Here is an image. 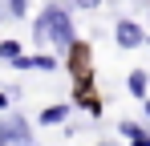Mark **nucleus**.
Instances as JSON below:
<instances>
[{
	"label": "nucleus",
	"mask_w": 150,
	"mask_h": 146,
	"mask_svg": "<svg viewBox=\"0 0 150 146\" xmlns=\"http://www.w3.org/2000/svg\"><path fill=\"white\" fill-rule=\"evenodd\" d=\"M65 118H69V101H61V106H49V110L41 114V122H45V126H53V122H65Z\"/></svg>",
	"instance_id": "obj_5"
},
{
	"label": "nucleus",
	"mask_w": 150,
	"mask_h": 146,
	"mask_svg": "<svg viewBox=\"0 0 150 146\" xmlns=\"http://www.w3.org/2000/svg\"><path fill=\"white\" fill-rule=\"evenodd\" d=\"M33 37H37V41H53L61 53H69V49H73V21H69V12H65L61 4H49V8L37 16V24H33Z\"/></svg>",
	"instance_id": "obj_1"
},
{
	"label": "nucleus",
	"mask_w": 150,
	"mask_h": 146,
	"mask_svg": "<svg viewBox=\"0 0 150 146\" xmlns=\"http://www.w3.org/2000/svg\"><path fill=\"white\" fill-rule=\"evenodd\" d=\"M81 4H101V0H81Z\"/></svg>",
	"instance_id": "obj_11"
},
{
	"label": "nucleus",
	"mask_w": 150,
	"mask_h": 146,
	"mask_svg": "<svg viewBox=\"0 0 150 146\" xmlns=\"http://www.w3.org/2000/svg\"><path fill=\"white\" fill-rule=\"evenodd\" d=\"M130 94H134V97H146V73H142V69L130 73Z\"/></svg>",
	"instance_id": "obj_6"
},
{
	"label": "nucleus",
	"mask_w": 150,
	"mask_h": 146,
	"mask_svg": "<svg viewBox=\"0 0 150 146\" xmlns=\"http://www.w3.org/2000/svg\"><path fill=\"white\" fill-rule=\"evenodd\" d=\"M114 37H118V45H122V49H134V45H142V41H146V33H142L134 21H118Z\"/></svg>",
	"instance_id": "obj_3"
},
{
	"label": "nucleus",
	"mask_w": 150,
	"mask_h": 146,
	"mask_svg": "<svg viewBox=\"0 0 150 146\" xmlns=\"http://www.w3.org/2000/svg\"><path fill=\"white\" fill-rule=\"evenodd\" d=\"M4 106H8V94H0V110H4Z\"/></svg>",
	"instance_id": "obj_10"
},
{
	"label": "nucleus",
	"mask_w": 150,
	"mask_h": 146,
	"mask_svg": "<svg viewBox=\"0 0 150 146\" xmlns=\"http://www.w3.org/2000/svg\"><path fill=\"white\" fill-rule=\"evenodd\" d=\"M12 65H16V69H41V73L57 69V61H53V57H45V53H41V57H12Z\"/></svg>",
	"instance_id": "obj_4"
},
{
	"label": "nucleus",
	"mask_w": 150,
	"mask_h": 146,
	"mask_svg": "<svg viewBox=\"0 0 150 146\" xmlns=\"http://www.w3.org/2000/svg\"><path fill=\"white\" fill-rule=\"evenodd\" d=\"M146 45H150V37H146Z\"/></svg>",
	"instance_id": "obj_13"
},
{
	"label": "nucleus",
	"mask_w": 150,
	"mask_h": 146,
	"mask_svg": "<svg viewBox=\"0 0 150 146\" xmlns=\"http://www.w3.org/2000/svg\"><path fill=\"white\" fill-rule=\"evenodd\" d=\"M0 146H33L28 122L25 118H4L0 122Z\"/></svg>",
	"instance_id": "obj_2"
},
{
	"label": "nucleus",
	"mask_w": 150,
	"mask_h": 146,
	"mask_svg": "<svg viewBox=\"0 0 150 146\" xmlns=\"http://www.w3.org/2000/svg\"><path fill=\"white\" fill-rule=\"evenodd\" d=\"M0 57H4V61L21 57V45H16V41H4V45H0Z\"/></svg>",
	"instance_id": "obj_7"
},
{
	"label": "nucleus",
	"mask_w": 150,
	"mask_h": 146,
	"mask_svg": "<svg viewBox=\"0 0 150 146\" xmlns=\"http://www.w3.org/2000/svg\"><path fill=\"white\" fill-rule=\"evenodd\" d=\"M130 146H150V134L146 130H134V134H130Z\"/></svg>",
	"instance_id": "obj_8"
},
{
	"label": "nucleus",
	"mask_w": 150,
	"mask_h": 146,
	"mask_svg": "<svg viewBox=\"0 0 150 146\" xmlns=\"http://www.w3.org/2000/svg\"><path fill=\"white\" fill-rule=\"evenodd\" d=\"M25 12V0H12V16H21Z\"/></svg>",
	"instance_id": "obj_9"
},
{
	"label": "nucleus",
	"mask_w": 150,
	"mask_h": 146,
	"mask_svg": "<svg viewBox=\"0 0 150 146\" xmlns=\"http://www.w3.org/2000/svg\"><path fill=\"white\" fill-rule=\"evenodd\" d=\"M146 114H150V101H146Z\"/></svg>",
	"instance_id": "obj_12"
}]
</instances>
